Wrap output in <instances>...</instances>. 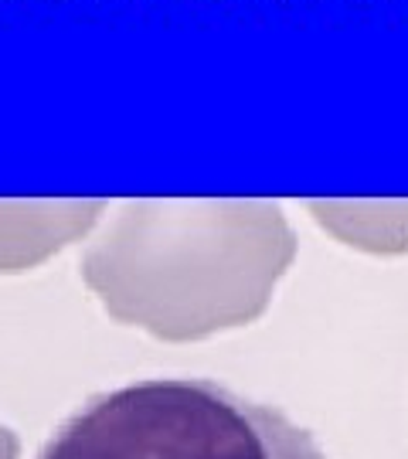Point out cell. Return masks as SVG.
I'll use <instances>...</instances> for the list:
<instances>
[{
  "mask_svg": "<svg viewBox=\"0 0 408 459\" xmlns=\"http://www.w3.org/2000/svg\"><path fill=\"white\" fill-rule=\"evenodd\" d=\"M38 459H326L310 429L212 377H143L89 398Z\"/></svg>",
  "mask_w": 408,
  "mask_h": 459,
  "instance_id": "6da1fadb",
  "label": "cell"
},
{
  "mask_svg": "<svg viewBox=\"0 0 408 459\" xmlns=\"http://www.w3.org/2000/svg\"><path fill=\"white\" fill-rule=\"evenodd\" d=\"M17 449H21L17 436L7 426H0V459H17Z\"/></svg>",
  "mask_w": 408,
  "mask_h": 459,
  "instance_id": "7a4b0ae2",
  "label": "cell"
}]
</instances>
